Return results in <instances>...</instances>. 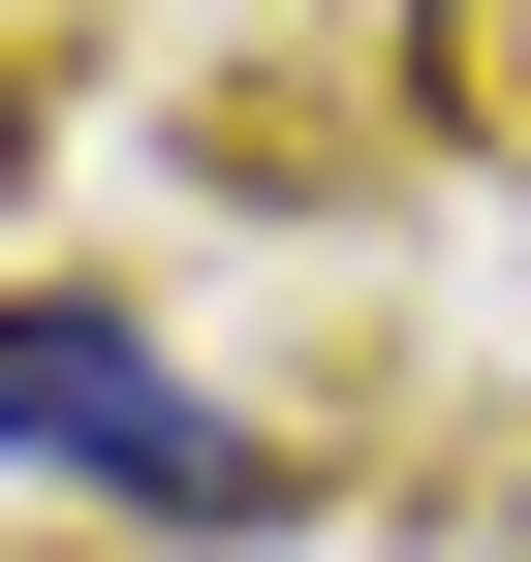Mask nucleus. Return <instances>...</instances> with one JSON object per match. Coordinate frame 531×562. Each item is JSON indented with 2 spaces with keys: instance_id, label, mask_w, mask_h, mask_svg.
<instances>
[{
  "instance_id": "obj_1",
  "label": "nucleus",
  "mask_w": 531,
  "mask_h": 562,
  "mask_svg": "<svg viewBox=\"0 0 531 562\" xmlns=\"http://www.w3.org/2000/svg\"><path fill=\"white\" fill-rule=\"evenodd\" d=\"M0 469H94L125 531H313V469L250 438V406H188L94 281H0Z\"/></svg>"
}]
</instances>
